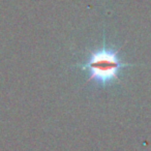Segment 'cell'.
I'll return each mask as SVG.
<instances>
[{
  "mask_svg": "<svg viewBox=\"0 0 151 151\" xmlns=\"http://www.w3.org/2000/svg\"><path fill=\"white\" fill-rule=\"evenodd\" d=\"M129 65L132 64L122 62L116 51L103 48L93 52L82 68L89 73V80L106 85L118 80L119 71Z\"/></svg>",
  "mask_w": 151,
  "mask_h": 151,
  "instance_id": "cell-1",
  "label": "cell"
}]
</instances>
